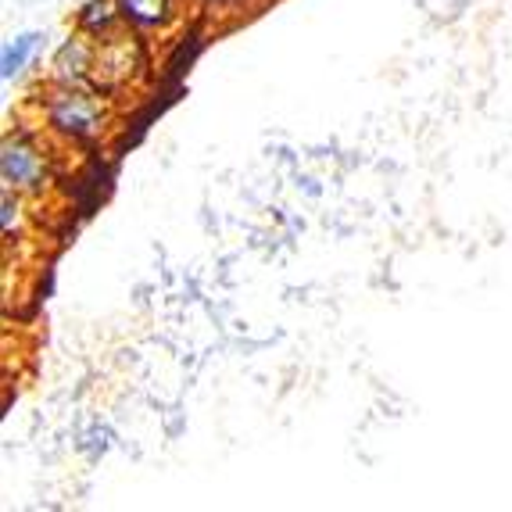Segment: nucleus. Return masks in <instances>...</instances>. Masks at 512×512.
<instances>
[{
	"label": "nucleus",
	"mask_w": 512,
	"mask_h": 512,
	"mask_svg": "<svg viewBox=\"0 0 512 512\" xmlns=\"http://www.w3.org/2000/svg\"><path fill=\"white\" fill-rule=\"evenodd\" d=\"M40 126L54 140L72 147H94L104 140L111 126L108 101L94 83H43Z\"/></svg>",
	"instance_id": "nucleus-1"
},
{
	"label": "nucleus",
	"mask_w": 512,
	"mask_h": 512,
	"mask_svg": "<svg viewBox=\"0 0 512 512\" xmlns=\"http://www.w3.org/2000/svg\"><path fill=\"white\" fill-rule=\"evenodd\" d=\"M0 180H4V190H15L29 201H40V197L51 194V187L58 183V162H54V151L47 147V140L40 137V129L15 126L4 133Z\"/></svg>",
	"instance_id": "nucleus-2"
},
{
	"label": "nucleus",
	"mask_w": 512,
	"mask_h": 512,
	"mask_svg": "<svg viewBox=\"0 0 512 512\" xmlns=\"http://www.w3.org/2000/svg\"><path fill=\"white\" fill-rule=\"evenodd\" d=\"M122 22L137 36H169L183 26L187 18V0H115Z\"/></svg>",
	"instance_id": "nucleus-3"
},
{
	"label": "nucleus",
	"mask_w": 512,
	"mask_h": 512,
	"mask_svg": "<svg viewBox=\"0 0 512 512\" xmlns=\"http://www.w3.org/2000/svg\"><path fill=\"white\" fill-rule=\"evenodd\" d=\"M97 58H101V47H97L90 36L79 33V29H72V33L54 47L47 79H54V83H94Z\"/></svg>",
	"instance_id": "nucleus-4"
},
{
	"label": "nucleus",
	"mask_w": 512,
	"mask_h": 512,
	"mask_svg": "<svg viewBox=\"0 0 512 512\" xmlns=\"http://www.w3.org/2000/svg\"><path fill=\"white\" fill-rule=\"evenodd\" d=\"M76 29L83 36L104 47V43H115L119 36H126V22H122L115 0H83L76 8Z\"/></svg>",
	"instance_id": "nucleus-5"
},
{
	"label": "nucleus",
	"mask_w": 512,
	"mask_h": 512,
	"mask_svg": "<svg viewBox=\"0 0 512 512\" xmlns=\"http://www.w3.org/2000/svg\"><path fill=\"white\" fill-rule=\"evenodd\" d=\"M208 18L197 15V22H190L187 33L180 36V40L172 43V54L165 58V69L162 76H158V83H183L187 79V72L194 69V61L201 58V51L208 47Z\"/></svg>",
	"instance_id": "nucleus-6"
},
{
	"label": "nucleus",
	"mask_w": 512,
	"mask_h": 512,
	"mask_svg": "<svg viewBox=\"0 0 512 512\" xmlns=\"http://www.w3.org/2000/svg\"><path fill=\"white\" fill-rule=\"evenodd\" d=\"M111 183H115V169L104 158H97L79 172L76 183H72V208H76L79 219H90L104 205V197L111 194Z\"/></svg>",
	"instance_id": "nucleus-7"
},
{
	"label": "nucleus",
	"mask_w": 512,
	"mask_h": 512,
	"mask_svg": "<svg viewBox=\"0 0 512 512\" xmlns=\"http://www.w3.org/2000/svg\"><path fill=\"white\" fill-rule=\"evenodd\" d=\"M47 36L40 29H26V33H15L4 47H0V79L4 83H15V79L26 76V69L36 61V54L43 51Z\"/></svg>",
	"instance_id": "nucleus-8"
},
{
	"label": "nucleus",
	"mask_w": 512,
	"mask_h": 512,
	"mask_svg": "<svg viewBox=\"0 0 512 512\" xmlns=\"http://www.w3.org/2000/svg\"><path fill=\"white\" fill-rule=\"evenodd\" d=\"M26 201L29 197L15 194V190H4V197H0V226H4V244H8V248H18L29 233Z\"/></svg>",
	"instance_id": "nucleus-9"
},
{
	"label": "nucleus",
	"mask_w": 512,
	"mask_h": 512,
	"mask_svg": "<svg viewBox=\"0 0 512 512\" xmlns=\"http://www.w3.org/2000/svg\"><path fill=\"white\" fill-rule=\"evenodd\" d=\"M190 8L197 11L201 18H226V15H233V18H244V15H262L269 4H276V0H187Z\"/></svg>",
	"instance_id": "nucleus-10"
}]
</instances>
